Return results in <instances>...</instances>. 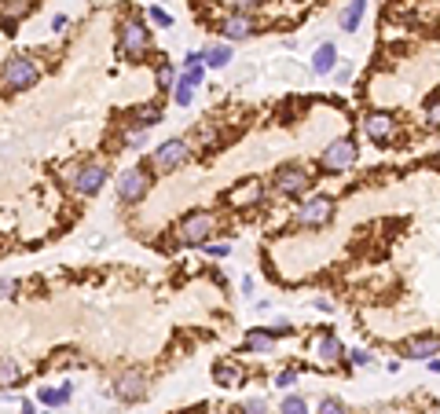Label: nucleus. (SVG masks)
I'll list each match as a JSON object with an SVG mask.
<instances>
[{"instance_id":"obj_1","label":"nucleus","mask_w":440,"mask_h":414,"mask_svg":"<svg viewBox=\"0 0 440 414\" xmlns=\"http://www.w3.org/2000/svg\"><path fill=\"white\" fill-rule=\"evenodd\" d=\"M37 81H41V67H37V59H30V55H11L4 62V70H0L4 92H26V88H33Z\"/></svg>"},{"instance_id":"obj_2","label":"nucleus","mask_w":440,"mask_h":414,"mask_svg":"<svg viewBox=\"0 0 440 414\" xmlns=\"http://www.w3.org/2000/svg\"><path fill=\"white\" fill-rule=\"evenodd\" d=\"M187 158H191V144H187V139H180V136H173V139H165V144H158L151 150V165H147V169L151 173H176L180 165H187Z\"/></svg>"},{"instance_id":"obj_3","label":"nucleus","mask_w":440,"mask_h":414,"mask_svg":"<svg viewBox=\"0 0 440 414\" xmlns=\"http://www.w3.org/2000/svg\"><path fill=\"white\" fill-rule=\"evenodd\" d=\"M114 191H118L121 205H136L151 191V169L147 165H128V169H121V176L114 180Z\"/></svg>"},{"instance_id":"obj_4","label":"nucleus","mask_w":440,"mask_h":414,"mask_svg":"<svg viewBox=\"0 0 440 414\" xmlns=\"http://www.w3.org/2000/svg\"><path fill=\"white\" fill-rule=\"evenodd\" d=\"M356 158H359L356 144H353L348 136H341V139H330V144L323 147V154H319V169H323V173H330V176H338V173H345V169H353Z\"/></svg>"},{"instance_id":"obj_5","label":"nucleus","mask_w":440,"mask_h":414,"mask_svg":"<svg viewBox=\"0 0 440 414\" xmlns=\"http://www.w3.org/2000/svg\"><path fill=\"white\" fill-rule=\"evenodd\" d=\"M271 184H276L279 195H287V198H301L308 187L316 184L312 173L305 169V165H297V162H287V165H279L276 176H271Z\"/></svg>"},{"instance_id":"obj_6","label":"nucleus","mask_w":440,"mask_h":414,"mask_svg":"<svg viewBox=\"0 0 440 414\" xmlns=\"http://www.w3.org/2000/svg\"><path fill=\"white\" fill-rule=\"evenodd\" d=\"M334 209H338V202H334L330 195H316V198H308V202L297 205L294 224L297 227H323V224H330V220H334Z\"/></svg>"},{"instance_id":"obj_7","label":"nucleus","mask_w":440,"mask_h":414,"mask_svg":"<svg viewBox=\"0 0 440 414\" xmlns=\"http://www.w3.org/2000/svg\"><path fill=\"white\" fill-rule=\"evenodd\" d=\"M213 231H217V213H205V209H195V213H187L184 220H180V242H187V245H205V239H213Z\"/></svg>"},{"instance_id":"obj_8","label":"nucleus","mask_w":440,"mask_h":414,"mask_svg":"<svg viewBox=\"0 0 440 414\" xmlns=\"http://www.w3.org/2000/svg\"><path fill=\"white\" fill-rule=\"evenodd\" d=\"M118 51H121V59H144L147 51H151V30L144 22H121V37H118Z\"/></svg>"},{"instance_id":"obj_9","label":"nucleus","mask_w":440,"mask_h":414,"mask_svg":"<svg viewBox=\"0 0 440 414\" xmlns=\"http://www.w3.org/2000/svg\"><path fill=\"white\" fill-rule=\"evenodd\" d=\"M359 125H364V136L371 139V144H389V139L396 136V118L389 110H367Z\"/></svg>"},{"instance_id":"obj_10","label":"nucleus","mask_w":440,"mask_h":414,"mask_svg":"<svg viewBox=\"0 0 440 414\" xmlns=\"http://www.w3.org/2000/svg\"><path fill=\"white\" fill-rule=\"evenodd\" d=\"M70 184H74L77 195H85V198L99 195L103 184H107V165H103V162H88V165H81V169L74 173Z\"/></svg>"},{"instance_id":"obj_11","label":"nucleus","mask_w":440,"mask_h":414,"mask_svg":"<svg viewBox=\"0 0 440 414\" xmlns=\"http://www.w3.org/2000/svg\"><path fill=\"white\" fill-rule=\"evenodd\" d=\"M257 33V22L250 11H231V15L220 19V37H224L228 44H235V41H246V37H253Z\"/></svg>"},{"instance_id":"obj_12","label":"nucleus","mask_w":440,"mask_h":414,"mask_svg":"<svg viewBox=\"0 0 440 414\" xmlns=\"http://www.w3.org/2000/svg\"><path fill=\"white\" fill-rule=\"evenodd\" d=\"M114 396H118L121 404H136V399H144L147 396V374L144 370L118 374V381H114Z\"/></svg>"},{"instance_id":"obj_13","label":"nucleus","mask_w":440,"mask_h":414,"mask_svg":"<svg viewBox=\"0 0 440 414\" xmlns=\"http://www.w3.org/2000/svg\"><path fill=\"white\" fill-rule=\"evenodd\" d=\"M261 198H264V184H261V180H253V176L239 180V184L228 191V205H231V209H250V205H257Z\"/></svg>"},{"instance_id":"obj_14","label":"nucleus","mask_w":440,"mask_h":414,"mask_svg":"<svg viewBox=\"0 0 440 414\" xmlns=\"http://www.w3.org/2000/svg\"><path fill=\"white\" fill-rule=\"evenodd\" d=\"M400 352L407 359H433V356H440V338H433V334H415V338H407L400 345Z\"/></svg>"},{"instance_id":"obj_15","label":"nucleus","mask_w":440,"mask_h":414,"mask_svg":"<svg viewBox=\"0 0 440 414\" xmlns=\"http://www.w3.org/2000/svg\"><path fill=\"white\" fill-rule=\"evenodd\" d=\"M316 356L323 359V363H341V359H345V345L338 341V334H323V338L316 341Z\"/></svg>"},{"instance_id":"obj_16","label":"nucleus","mask_w":440,"mask_h":414,"mask_svg":"<svg viewBox=\"0 0 440 414\" xmlns=\"http://www.w3.org/2000/svg\"><path fill=\"white\" fill-rule=\"evenodd\" d=\"M213 381L220 385V389H239V385H242V367L220 359V363L213 367Z\"/></svg>"},{"instance_id":"obj_17","label":"nucleus","mask_w":440,"mask_h":414,"mask_svg":"<svg viewBox=\"0 0 440 414\" xmlns=\"http://www.w3.org/2000/svg\"><path fill=\"white\" fill-rule=\"evenodd\" d=\"M162 121V107H154V103H144V107L133 110V132H147Z\"/></svg>"},{"instance_id":"obj_18","label":"nucleus","mask_w":440,"mask_h":414,"mask_svg":"<svg viewBox=\"0 0 440 414\" xmlns=\"http://www.w3.org/2000/svg\"><path fill=\"white\" fill-rule=\"evenodd\" d=\"M367 15V0H348L345 4V11L338 15V26L345 33H356V26H359V19Z\"/></svg>"},{"instance_id":"obj_19","label":"nucleus","mask_w":440,"mask_h":414,"mask_svg":"<svg viewBox=\"0 0 440 414\" xmlns=\"http://www.w3.org/2000/svg\"><path fill=\"white\" fill-rule=\"evenodd\" d=\"M246 352H271L276 348V334L271 330H250L246 334V341H242Z\"/></svg>"},{"instance_id":"obj_20","label":"nucleus","mask_w":440,"mask_h":414,"mask_svg":"<svg viewBox=\"0 0 440 414\" xmlns=\"http://www.w3.org/2000/svg\"><path fill=\"white\" fill-rule=\"evenodd\" d=\"M334 62H338V48H334V44H319L316 55H312V70L316 74H330Z\"/></svg>"},{"instance_id":"obj_21","label":"nucleus","mask_w":440,"mask_h":414,"mask_svg":"<svg viewBox=\"0 0 440 414\" xmlns=\"http://www.w3.org/2000/svg\"><path fill=\"white\" fill-rule=\"evenodd\" d=\"M202 59H205V67H228V62H231V44H210V48H205L202 51Z\"/></svg>"},{"instance_id":"obj_22","label":"nucleus","mask_w":440,"mask_h":414,"mask_svg":"<svg viewBox=\"0 0 440 414\" xmlns=\"http://www.w3.org/2000/svg\"><path fill=\"white\" fill-rule=\"evenodd\" d=\"M19 381H22V367L15 359H0V389H11Z\"/></svg>"},{"instance_id":"obj_23","label":"nucleus","mask_w":440,"mask_h":414,"mask_svg":"<svg viewBox=\"0 0 440 414\" xmlns=\"http://www.w3.org/2000/svg\"><path fill=\"white\" fill-rule=\"evenodd\" d=\"M195 88L198 85H191V77H176V85H173V99L180 103V107H191V99H195Z\"/></svg>"},{"instance_id":"obj_24","label":"nucleus","mask_w":440,"mask_h":414,"mask_svg":"<svg viewBox=\"0 0 440 414\" xmlns=\"http://www.w3.org/2000/svg\"><path fill=\"white\" fill-rule=\"evenodd\" d=\"M37 399H41L44 407H62L70 399V385H62V389H41V393H37Z\"/></svg>"},{"instance_id":"obj_25","label":"nucleus","mask_w":440,"mask_h":414,"mask_svg":"<svg viewBox=\"0 0 440 414\" xmlns=\"http://www.w3.org/2000/svg\"><path fill=\"white\" fill-rule=\"evenodd\" d=\"M26 11H30V0H8V4H4V15H0V22L11 26V22H19Z\"/></svg>"},{"instance_id":"obj_26","label":"nucleus","mask_w":440,"mask_h":414,"mask_svg":"<svg viewBox=\"0 0 440 414\" xmlns=\"http://www.w3.org/2000/svg\"><path fill=\"white\" fill-rule=\"evenodd\" d=\"M279 414H308V399H301V396H287L279 404Z\"/></svg>"},{"instance_id":"obj_27","label":"nucleus","mask_w":440,"mask_h":414,"mask_svg":"<svg viewBox=\"0 0 440 414\" xmlns=\"http://www.w3.org/2000/svg\"><path fill=\"white\" fill-rule=\"evenodd\" d=\"M11 297H19V279L0 275V301H11Z\"/></svg>"},{"instance_id":"obj_28","label":"nucleus","mask_w":440,"mask_h":414,"mask_svg":"<svg viewBox=\"0 0 440 414\" xmlns=\"http://www.w3.org/2000/svg\"><path fill=\"white\" fill-rule=\"evenodd\" d=\"M158 85H162V88H173V85H176V70H173L165 59H162V67H158Z\"/></svg>"},{"instance_id":"obj_29","label":"nucleus","mask_w":440,"mask_h":414,"mask_svg":"<svg viewBox=\"0 0 440 414\" xmlns=\"http://www.w3.org/2000/svg\"><path fill=\"white\" fill-rule=\"evenodd\" d=\"M316 414H345V404H341V399H334V396H327Z\"/></svg>"},{"instance_id":"obj_30","label":"nucleus","mask_w":440,"mask_h":414,"mask_svg":"<svg viewBox=\"0 0 440 414\" xmlns=\"http://www.w3.org/2000/svg\"><path fill=\"white\" fill-rule=\"evenodd\" d=\"M205 253H210L213 261H224V257L231 253V245L228 242H210V245H205Z\"/></svg>"},{"instance_id":"obj_31","label":"nucleus","mask_w":440,"mask_h":414,"mask_svg":"<svg viewBox=\"0 0 440 414\" xmlns=\"http://www.w3.org/2000/svg\"><path fill=\"white\" fill-rule=\"evenodd\" d=\"M348 359H353L356 367H371V363H374V356L367 352V348H356V352H348Z\"/></svg>"},{"instance_id":"obj_32","label":"nucleus","mask_w":440,"mask_h":414,"mask_svg":"<svg viewBox=\"0 0 440 414\" xmlns=\"http://www.w3.org/2000/svg\"><path fill=\"white\" fill-rule=\"evenodd\" d=\"M246 414H264L268 411V404H264V399L261 396H257V399H246V407H242Z\"/></svg>"},{"instance_id":"obj_33","label":"nucleus","mask_w":440,"mask_h":414,"mask_svg":"<svg viewBox=\"0 0 440 414\" xmlns=\"http://www.w3.org/2000/svg\"><path fill=\"white\" fill-rule=\"evenodd\" d=\"M151 22H158V26H173V15H169V11H162V8H151Z\"/></svg>"},{"instance_id":"obj_34","label":"nucleus","mask_w":440,"mask_h":414,"mask_svg":"<svg viewBox=\"0 0 440 414\" xmlns=\"http://www.w3.org/2000/svg\"><path fill=\"white\" fill-rule=\"evenodd\" d=\"M294 381H297V370H279V378H276L279 389H290Z\"/></svg>"},{"instance_id":"obj_35","label":"nucleus","mask_w":440,"mask_h":414,"mask_svg":"<svg viewBox=\"0 0 440 414\" xmlns=\"http://www.w3.org/2000/svg\"><path fill=\"white\" fill-rule=\"evenodd\" d=\"M271 334H276V338H279V334H294V327H290V319H276V322H271V327H268Z\"/></svg>"},{"instance_id":"obj_36","label":"nucleus","mask_w":440,"mask_h":414,"mask_svg":"<svg viewBox=\"0 0 440 414\" xmlns=\"http://www.w3.org/2000/svg\"><path fill=\"white\" fill-rule=\"evenodd\" d=\"M184 67H205L202 51H187V55H184Z\"/></svg>"},{"instance_id":"obj_37","label":"nucleus","mask_w":440,"mask_h":414,"mask_svg":"<svg viewBox=\"0 0 440 414\" xmlns=\"http://www.w3.org/2000/svg\"><path fill=\"white\" fill-rule=\"evenodd\" d=\"M268 0H235V11H250V8H264Z\"/></svg>"},{"instance_id":"obj_38","label":"nucleus","mask_w":440,"mask_h":414,"mask_svg":"<svg viewBox=\"0 0 440 414\" xmlns=\"http://www.w3.org/2000/svg\"><path fill=\"white\" fill-rule=\"evenodd\" d=\"M425 121H430V125H440V99L433 103L430 110H425Z\"/></svg>"},{"instance_id":"obj_39","label":"nucleus","mask_w":440,"mask_h":414,"mask_svg":"<svg viewBox=\"0 0 440 414\" xmlns=\"http://www.w3.org/2000/svg\"><path fill=\"white\" fill-rule=\"evenodd\" d=\"M22 414H37V411H33V404H22Z\"/></svg>"},{"instance_id":"obj_40","label":"nucleus","mask_w":440,"mask_h":414,"mask_svg":"<svg viewBox=\"0 0 440 414\" xmlns=\"http://www.w3.org/2000/svg\"><path fill=\"white\" fill-rule=\"evenodd\" d=\"M430 367H433V370L440 374V359H430Z\"/></svg>"},{"instance_id":"obj_41","label":"nucleus","mask_w":440,"mask_h":414,"mask_svg":"<svg viewBox=\"0 0 440 414\" xmlns=\"http://www.w3.org/2000/svg\"><path fill=\"white\" fill-rule=\"evenodd\" d=\"M437 165H440V158H437Z\"/></svg>"}]
</instances>
